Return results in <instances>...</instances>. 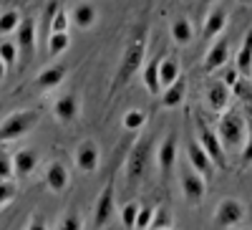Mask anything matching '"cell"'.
Returning <instances> with one entry per match:
<instances>
[{"label":"cell","instance_id":"obj_3","mask_svg":"<svg viewBox=\"0 0 252 230\" xmlns=\"http://www.w3.org/2000/svg\"><path fill=\"white\" fill-rule=\"evenodd\" d=\"M217 137L224 144V150L245 147V142H247V121H245V116L235 109H227L224 114H220Z\"/></svg>","mask_w":252,"mask_h":230},{"label":"cell","instance_id":"obj_27","mask_svg":"<svg viewBox=\"0 0 252 230\" xmlns=\"http://www.w3.org/2000/svg\"><path fill=\"white\" fill-rule=\"evenodd\" d=\"M121 124H124V129H126V132H139L144 124H146V114H144L141 109H129V112L124 114Z\"/></svg>","mask_w":252,"mask_h":230},{"label":"cell","instance_id":"obj_37","mask_svg":"<svg viewBox=\"0 0 252 230\" xmlns=\"http://www.w3.org/2000/svg\"><path fill=\"white\" fill-rule=\"evenodd\" d=\"M252 164V129L247 132V142L242 147V167H250Z\"/></svg>","mask_w":252,"mask_h":230},{"label":"cell","instance_id":"obj_17","mask_svg":"<svg viewBox=\"0 0 252 230\" xmlns=\"http://www.w3.org/2000/svg\"><path fill=\"white\" fill-rule=\"evenodd\" d=\"M68 170H66V164L63 162H51L48 164V170H46V187L51 192H63L68 187Z\"/></svg>","mask_w":252,"mask_h":230},{"label":"cell","instance_id":"obj_20","mask_svg":"<svg viewBox=\"0 0 252 230\" xmlns=\"http://www.w3.org/2000/svg\"><path fill=\"white\" fill-rule=\"evenodd\" d=\"M184 96H187V78L179 76L172 86H166L161 91V107L164 109H177L179 104L184 101Z\"/></svg>","mask_w":252,"mask_h":230},{"label":"cell","instance_id":"obj_32","mask_svg":"<svg viewBox=\"0 0 252 230\" xmlns=\"http://www.w3.org/2000/svg\"><path fill=\"white\" fill-rule=\"evenodd\" d=\"M15 195H18V187H15L13 180H3V182H0V210H3L5 205H10Z\"/></svg>","mask_w":252,"mask_h":230},{"label":"cell","instance_id":"obj_26","mask_svg":"<svg viewBox=\"0 0 252 230\" xmlns=\"http://www.w3.org/2000/svg\"><path fill=\"white\" fill-rule=\"evenodd\" d=\"M20 23H23V15H20L18 10H3L0 13V36H15V31L20 28Z\"/></svg>","mask_w":252,"mask_h":230},{"label":"cell","instance_id":"obj_16","mask_svg":"<svg viewBox=\"0 0 252 230\" xmlns=\"http://www.w3.org/2000/svg\"><path fill=\"white\" fill-rule=\"evenodd\" d=\"M38 167V152L35 150H18L13 154V177L15 180H28Z\"/></svg>","mask_w":252,"mask_h":230},{"label":"cell","instance_id":"obj_40","mask_svg":"<svg viewBox=\"0 0 252 230\" xmlns=\"http://www.w3.org/2000/svg\"><path fill=\"white\" fill-rule=\"evenodd\" d=\"M5 71H8V66L3 64V58H0V81H3V78H5Z\"/></svg>","mask_w":252,"mask_h":230},{"label":"cell","instance_id":"obj_7","mask_svg":"<svg viewBox=\"0 0 252 230\" xmlns=\"http://www.w3.org/2000/svg\"><path fill=\"white\" fill-rule=\"evenodd\" d=\"M242 218H245V205H242L237 197H224V200L217 205V210H215V225L222 228V230L240 225Z\"/></svg>","mask_w":252,"mask_h":230},{"label":"cell","instance_id":"obj_33","mask_svg":"<svg viewBox=\"0 0 252 230\" xmlns=\"http://www.w3.org/2000/svg\"><path fill=\"white\" fill-rule=\"evenodd\" d=\"M58 230H83V218L76 210H71V213H66V215L61 218Z\"/></svg>","mask_w":252,"mask_h":230},{"label":"cell","instance_id":"obj_19","mask_svg":"<svg viewBox=\"0 0 252 230\" xmlns=\"http://www.w3.org/2000/svg\"><path fill=\"white\" fill-rule=\"evenodd\" d=\"M71 20H73V26H76V28L89 31V28L96 26L98 10H96V5H91V3H78V5L71 10Z\"/></svg>","mask_w":252,"mask_h":230},{"label":"cell","instance_id":"obj_8","mask_svg":"<svg viewBox=\"0 0 252 230\" xmlns=\"http://www.w3.org/2000/svg\"><path fill=\"white\" fill-rule=\"evenodd\" d=\"M73 159H76V167L83 172V175H91L98 170V162H101V150H98V142L96 139H83L76 152H73Z\"/></svg>","mask_w":252,"mask_h":230},{"label":"cell","instance_id":"obj_9","mask_svg":"<svg viewBox=\"0 0 252 230\" xmlns=\"http://www.w3.org/2000/svg\"><path fill=\"white\" fill-rule=\"evenodd\" d=\"M177 152H179V142L177 134H166L161 139V144L157 147V164H159V172L161 177H169L174 164H177Z\"/></svg>","mask_w":252,"mask_h":230},{"label":"cell","instance_id":"obj_5","mask_svg":"<svg viewBox=\"0 0 252 230\" xmlns=\"http://www.w3.org/2000/svg\"><path fill=\"white\" fill-rule=\"evenodd\" d=\"M194 124H197V142L202 144V150L209 154V159L215 162V167H217V170H227L224 144L220 142L217 132H215L212 127H209V124H207V119H204V116H199V114H197Z\"/></svg>","mask_w":252,"mask_h":230},{"label":"cell","instance_id":"obj_1","mask_svg":"<svg viewBox=\"0 0 252 230\" xmlns=\"http://www.w3.org/2000/svg\"><path fill=\"white\" fill-rule=\"evenodd\" d=\"M149 36V28H146L144 23H139L129 40H126V46H124V53H121V61H119V69H116V78H114V86L111 91H119L124 89L126 83L131 81V76L139 74V69H144V58H146V38Z\"/></svg>","mask_w":252,"mask_h":230},{"label":"cell","instance_id":"obj_22","mask_svg":"<svg viewBox=\"0 0 252 230\" xmlns=\"http://www.w3.org/2000/svg\"><path fill=\"white\" fill-rule=\"evenodd\" d=\"M235 69L240 71V76H247V78L252 74V28L245 33V40L235 56Z\"/></svg>","mask_w":252,"mask_h":230},{"label":"cell","instance_id":"obj_35","mask_svg":"<svg viewBox=\"0 0 252 230\" xmlns=\"http://www.w3.org/2000/svg\"><path fill=\"white\" fill-rule=\"evenodd\" d=\"M48 33H68V13L58 10L56 18L51 20V26H48Z\"/></svg>","mask_w":252,"mask_h":230},{"label":"cell","instance_id":"obj_42","mask_svg":"<svg viewBox=\"0 0 252 230\" xmlns=\"http://www.w3.org/2000/svg\"><path fill=\"white\" fill-rule=\"evenodd\" d=\"M207 3H212V0H204V5H207Z\"/></svg>","mask_w":252,"mask_h":230},{"label":"cell","instance_id":"obj_2","mask_svg":"<svg viewBox=\"0 0 252 230\" xmlns=\"http://www.w3.org/2000/svg\"><path fill=\"white\" fill-rule=\"evenodd\" d=\"M40 121V112L38 109H18L13 114H8L0 121V144L15 142L20 137H26L28 132H33Z\"/></svg>","mask_w":252,"mask_h":230},{"label":"cell","instance_id":"obj_24","mask_svg":"<svg viewBox=\"0 0 252 230\" xmlns=\"http://www.w3.org/2000/svg\"><path fill=\"white\" fill-rule=\"evenodd\" d=\"M159 64H161V56H154L149 64L141 69V81L149 94H161V83H159Z\"/></svg>","mask_w":252,"mask_h":230},{"label":"cell","instance_id":"obj_36","mask_svg":"<svg viewBox=\"0 0 252 230\" xmlns=\"http://www.w3.org/2000/svg\"><path fill=\"white\" fill-rule=\"evenodd\" d=\"M3 180H15V177H13V159L0 150V182Z\"/></svg>","mask_w":252,"mask_h":230},{"label":"cell","instance_id":"obj_38","mask_svg":"<svg viewBox=\"0 0 252 230\" xmlns=\"http://www.w3.org/2000/svg\"><path fill=\"white\" fill-rule=\"evenodd\" d=\"M26 230H48V225H46V220L40 218V215H33V220L28 223Z\"/></svg>","mask_w":252,"mask_h":230},{"label":"cell","instance_id":"obj_34","mask_svg":"<svg viewBox=\"0 0 252 230\" xmlns=\"http://www.w3.org/2000/svg\"><path fill=\"white\" fill-rule=\"evenodd\" d=\"M152 220H154V207L141 205L139 207V215H136V230H149Z\"/></svg>","mask_w":252,"mask_h":230},{"label":"cell","instance_id":"obj_43","mask_svg":"<svg viewBox=\"0 0 252 230\" xmlns=\"http://www.w3.org/2000/svg\"><path fill=\"white\" fill-rule=\"evenodd\" d=\"M250 78H252V74H250Z\"/></svg>","mask_w":252,"mask_h":230},{"label":"cell","instance_id":"obj_15","mask_svg":"<svg viewBox=\"0 0 252 230\" xmlns=\"http://www.w3.org/2000/svg\"><path fill=\"white\" fill-rule=\"evenodd\" d=\"M187 159H189V167H192V170H197L202 177H212L215 175V162L209 159V154L202 150V144L199 142H192L187 147Z\"/></svg>","mask_w":252,"mask_h":230},{"label":"cell","instance_id":"obj_31","mask_svg":"<svg viewBox=\"0 0 252 230\" xmlns=\"http://www.w3.org/2000/svg\"><path fill=\"white\" fill-rule=\"evenodd\" d=\"M18 46H15V40H3L0 43V58H3V64L5 66H15L18 64Z\"/></svg>","mask_w":252,"mask_h":230},{"label":"cell","instance_id":"obj_4","mask_svg":"<svg viewBox=\"0 0 252 230\" xmlns=\"http://www.w3.org/2000/svg\"><path fill=\"white\" fill-rule=\"evenodd\" d=\"M152 152H154V142H152V137H144V139H139V142L134 144L131 152H129V157H126V164H124L126 180L134 182V185L141 182V177L149 172Z\"/></svg>","mask_w":252,"mask_h":230},{"label":"cell","instance_id":"obj_12","mask_svg":"<svg viewBox=\"0 0 252 230\" xmlns=\"http://www.w3.org/2000/svg\"><path fill=\"white\" fill-rule=\"evenodd\" d=\"M229 99H232V89L224 81H209L207 83V104L215 114H224L229 109Z\"/></svg>","mask_w":252,"mask_h":230},{"label":"cell","instance_id":"obj_29","mask_svg":"<svg viewBox=\"0 0 252 230\" xmlns=\"http://www.w3.org/2000/svg\"><path fill=\"white\" fill-rule=\"evenodd\" d=\"M149 230H174V223L169 218V213H166V207H154V220L149 225Z\"/></svg>","mask_w":252,"mask_h":230},{"label":"cell","instance_id":"obj_18","mask_svg":"<svg viewBox=\"0 0 252 230\" xmlns=\"http://www.w3.org/2000/svg\"><path fill=\"white\" fill-rule=\"evenodd\" d=\"M63 78H66V66H63V64H53V66L43 69V71L35 76V86L40 91H51V89L61 86Z\"/></svg>","mask_w":252,"mask_h":230},{"label":"cell","instance_id":"obj_30","mask_svg":"<svg viewBox=\"0 0 252 230\" xmlns=\"http://www.w3.org/2000/svg\"><path fill=\"white\" fill-rule=\"evenodd\" d=\"M139 207H141V205H139V202H134V200H131V202H126V205L121 207V223H124V228H129V230H131V228H136Z\"/></svg>","mask_w":252,"mask_h":230},{"label":"cell","instance_id":"obj_21","mask_svg":"<svg viewBox=\"0 0 252 230\" xmlns=\"http://www.w3.org/2000/svg\"><path fill=\"white\" fill-rule=\"evenodd\" d=\"M224 28H227V13H224L222 8H217V10H212V13H207L204 26H202V36L212 40V38H220Z\"/></svg>","mask_w":252,"mask_h":230},{"label":"cell","instance_id":"obj_23","mask_svg":"<svg viewBox=\"0 0 252 230\" xmlns=\"http://www.w3.org/2000/svg\"><path fill=\"white\" fill-rule=\"evenodd\" d=\"M182 76V69H179V61L174 56H161V64H159V83H161V91L166 86H172V83Z\"/></svg>","mask_w":252,"mask_h":230},{"label":"cell","instance_id":"obj_39","mask_svg":"<svg viewBox=\"0 0 252 230\" xmlns=\"http://www.w3.org/2000/svg\"><path fill=\"white\" fill-rule=\"evenodd\" d=\"M240 78H242V76H240V71H237V69H235V71H227V76H224V83H227L229 89H235V83H237Z\"/></svg>","mask_w":252,"mask_h":230},{"label":"cell","instance_id":"obj_14","mask_svg":"<svg viewBox=\"0 0 252 230\" xmlns=\"http://www.w3.org/2000/svg\"><path fill=\"white\" fill-rule=\"evenodd\" d=\"M227 61H229V40H227V36H220L215 43L207 48L202 66H204V71H217L227 64Z\"/></svg>","mask_w":252,"mask_h":230},{"label":"cell","instance_id":"obj_11","mask_svg":"<svg viewBox=\"0 0 252 230\" xmlns=\"http://www.w3.org/2000/svg\"><path fill=\"white\" fill-rule=\"evenodd\" d=\"M15 46L23 61H31L35 56V20L33 18H23L20 28L15 31Z\"/></svg>","mask_w":252,"mask_h":230},{"label":"cell","instance_id":"obj_28","mask_svg":"<svg viewBox=\"0 0 252 230\" xmlns=\"http://www.w3.org/2000/svg\"><path fill=\"white\" fill-rule=\"evenodd\" d=\"M71 46V36L68 33H48V53L51 56H61Z\"/></svg>","mask_w":252,"mask_h":230},{"label":"cell","instance_id":"obj_41","mask_svg":"<svg viewBox=\"0 0 252 230\" xmlns=\"http://www.w3.org/2000/svg\"><path fill=\"white\" fill-rule=\"evenodd\" d=\"M237 3H240L242 8H252V0H237Z\"/></svg>","mask_w":252,"mask_h":230},{"label":"cell","instance_id":"obj_10","mask_svg":"<svg viewBox=\"0 0 252 230\" xmlns=\"http://www.w3.org/2000/svg\"><path fill=\"white\" fill-rule=\"evenodd\" d=\"M114 207H116V190H114V182H109L106 187L101 190L96 207H94V228H103L111 215H114Z\"/></svg>","mask_w":252,"mask_h":230},{"label":"cell","instance_id":"obj_25","mask_svg":"<svg viewBox=\"0 0 252 230\" xmlns=\"http://www.w3.org/2000/svg\"><path fill=\"white\" fill-rule=\"evenodd\" d=\"M192 38H194V28H192V20L189 18H177V20H172V40L177 46H189L192 43Z\"/></svg>","mask_w":252,"mask_h":230},{"label":"cell","instance_id":"obj_13","mask_svg":"<svg viewBox=\"0 0 252 230\" xmlns=\"http://www.w3.org/2000/svg\"><path fill=\"white\" fill-rule=\"evenodd\" d=\"M53 114L61 124H73L81 114V99L76 94H63L53 104Z\"/></svg>","mask_w":252,"mask_h":230},{"label":"cell","instance_id":"obj_6","mask_svg":"<svg viewBox=\"0 0 252 230\" xmlns=\"http://www.w3.org/2000/svg\"><path fill=\"white\" fill-rule=\"evenodd\" d=\"M179 185H182V195L189 205H199L207 195V180L197 170H192V167L179 175Z\"/></svg>","mask_w":252,"mask_h":230}]
</instances>
